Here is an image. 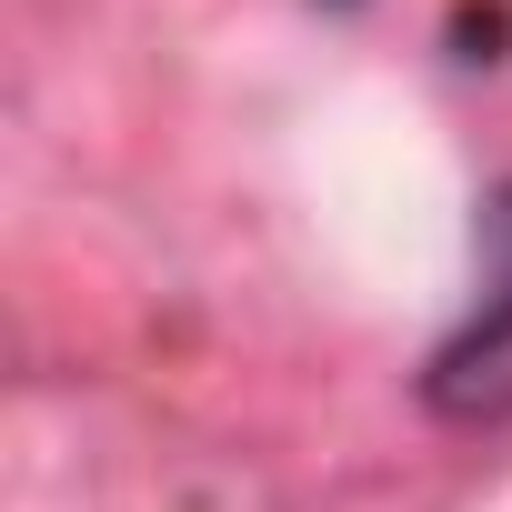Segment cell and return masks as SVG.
Instances as JSON below:
<instances>
[{"label": "cell", "mask_w": 512, "mask_h": 512, "mask_svg": "<svg viewBox=\"0 0 512 512\" xmlns=\"http://www.w3.org/2000/svg\"><path fill=\"white\" fill-rule=\"evenodd\" d=\"M422 402L442 422H512V181L482 201V302L422 362Z\"/></svg>", "instance_id": "obj_1"}]
</instances>
